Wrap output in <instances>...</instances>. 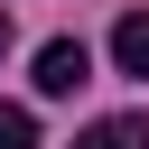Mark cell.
Segmentation results:
<instances>
[{"instance_id": "cell-4", "label": "cell", "mask_w": 149, "mask_h": 149, "mask_svg": "<svg viewBox=\"0 0 149 149\" xmlns=\"http://www.w3.org/2000/svg\"><path fill=\"white\" fill-rule=\"evenodd\" d=\"M0 149H37V112L28 102H0Z\"/></svg>"}, {"instance_id": "cell-1", "label": "cell", "mask_w": 149, "mask_h": 149, "mask_svg": "<svg viewBox=\"0 0 149 149\" xmlns=\"http://www.w3.org/2000/svg\"><path fill=\"white\" fill-rule=\"evenodd\" d=\"M74 84H93V56H84V37H47V47H37V93H47V102H65Z\"/></svg>"}, {"instance_id": "cell-2", "label": "cell", "mask_w": 149, "mask_h": 149, "mask_svg": "<svg viewBox=\"0 0 149 149\" xmlns=\"http://www.w3.org/2000/svg\"><path fill=\"white\" fill-rule=\"evenodd\" d=\"M74 149H149V121L140 112H102L93 130H74Z\"/></svg>"}, {"instance_id": "cell-5", "label": "cell", "mask_w": 149, "mask_h": 149, "mask_svg": "<svg viewBox=\"0 0 149 149\" xmlns=\"http://www.w3.org/2000/svg\"><path fill=\"white\" fill-rule=\"evenodd\" d=\"M0 56H9V9H0Z\"/></svg>"}, {"instance_id": "cell-3", "label": "cell", "mask_w": 149, "mask_h": 149, "mask_svg": "<svg viewBox=\"0 0 149 149\" xmlns=\"http://www.w3.org/2000/svg\"><path fill=\"white\" fill-rule=\"evenodd\" d=\"M112 65H121V74H140V84H149V9H130V19H121V28H112Z\"/></svg>"}]
</instances>
